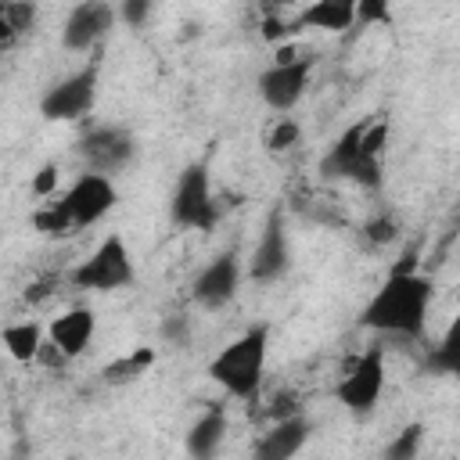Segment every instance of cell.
<instances>
[{
    "mask_svg": "<svg viewBox=\"0 0 460 460\" xmlns=\"http://www.w3.org/2000/svg\"><path fill=\"white\" fill-rule=\"evenodd\" d=\"M305 438H309V424H305L302 413L280 417V420L259 438L255 456H259V460H288V456H295V453L305 446Z\"/></svg>",
    "mask_w": 460,
    "mask_h": 460,
    "instance_id": "cell-14",
    "label": "cell"
},
{
    "mask_svg": "<svg viewBox=\"0 0 460 460\" xmlns=\"http://www.w3.org/2000/svg\"><path fill=\"white\" fill-rule=\"evenodd\" d=\"M320 172L327 180H352L359 187H381V158L363 151V122L349 126L320 158Z\"/></svg>",
    "mask_w": 460,
    "mask_h": 460,
    "instance_id": "cell-5",
    "label": "cell"
},
{
    "mask_svg": "<svg viewBox=\"0 0 460 460\" xmlns=\"http://www.w3.org/2000/svg\"><path fill=\"white\" fill-rule=\"evenodd\" d=\"M237 284H241V259L234 252H223L216 255L190 284V298L201 305V309H223L234 295H237Z\"/></svg>",
    "mask_w": 460,
    "mask_h": 460,
    "instance_id": "cell-12",
    "label": "cell"
},
{
    "mask_svg": "<svg viewBox=\"0 0 460 460\" xmlns=\"http://www.w3.org/2000/svg\"><path fill=\"white\" fill-rule=\"evenodd\" d=\"M291 25L320 29V32H345V29L359 25V4L356 0H313Z\"/></svg>",
    "mask_w": 460,
    "mask_h": 460,
    "instance_id": "cell-15",
    "label": "cell"
},
{
    "mask_svg": "<svg viewBox=\"0 0 460 460\" xmlns=\"http://www.w3.org/2000/svg\"><path fill=\"white\" fill-rule=\"evenodd\" d=\"M298 140H302V126H298L291 115H280V119L273 122V129L266 133V147H270L273 155H284V151H291Z\"/></svg>",
    "mask_w": 460,
    "mask_h": 460,
    "instance_id": "cell-22",
    "label": "cell"
},
{
    "mask_svg": "<svg viewBox=\"0 0 460 460\" xmlns=\"http://www.w3.org/2000/svg\"><path fill=\"white\" fill-rule=\"evenodd\" d=\"M93 331H97V316L90 309H83V305L54 316V323H50V338L61 345V352L68 359H75V356L86 352V345L93 341Z\"/></svg>",
    "mask_w": 460,
    "mask_h": 460,
    "instance_id": "cell-16",
    "label": "cell"
},
{
    "mask_svg": "<svg viewBox=\"0 0 460 460\" xmlns=\"http://www.w3.org/2000/svg\"><path fill=\"white\" fill-rule=\"evenodd\" d=\"M266 356H270V323H255L241 338H234L226 349L216 352V359L208 363V374L223 392L237 399H252L262 385Z\"/></svg>",
    "mask_w": 460,
    "mask_h": 460,
    "instance_id": "cell-2",
    "label": "cell"
},
{
    "mask_svg": "<svg viewBox=\"0 0 460 460\" xmlns=\"http://www.w3.org/2000/svg\"><path fill=\"white\" fill-rule=\"evenodd\" d=\"M169 212H172V223L187 226V230H212L216 226L219 205H216V194H212L208 169L201 162H190L180 172L172 201H169Z\"/></svg>",
    "mask_w": 460,
    "mask_h": 460,
    "instance_id": "cell-3",
    "label": "cell"
},
{
    "mask_svg": "<svg viewBox=\"0 0 460 460\" xmlns=\"http://www.w3.org/2000/svg\"><path fill=\"white\" fill-rule=\"evenodd\" d=\"M431 370H442V374H456L460 377V313L453 316V323L446 327L438 349L431 352Z\"/></svg>",
    "mask_w": 460,
    "mask_h": 460,
    "instance_id": "cell-21",
    "label": "cell"
},
{
    "mask_svg": "<svg viewBox=\"0 0 460 460\" xmlns=\"http://www.w3.org/2000/svg\"><path fill=\"white\" fill-rule=\"evenodd\" d=\"M72 284L83 291H119L133 284V255L119 234H108L90 259L72 270Z\"/></svg>",
    "mask_w": 460,
    "mask_h": 460,
    "instance_id": "cell-4",
    "label": "cell"
},
{
    "mask_svg": "<svg viewBox=\"0 0 460 460\" xmlns=\"http://www.w3.org/2000/svg\"><path fill=\"white\" fill-rule=\"evenodd\" d=\"M309 72H313V61L309 58H295V61H273L262 75H259V97L273 108V111H291L305 86H309Z\"/></svg>",
    "mask_w": 460,
    "mask_h": 460,
    "instance_id": "cell-9",
    "label": "cell"
},
{
    "mask_svg": "<svg viewBox=\"0 0 460 460\" xmlns=\"http://www.w3.org/2000/svg\"><path fill=\"white\" fill-rule=\"evenodd\" d=\"M0 338H4V349L18 363H32L40 356V345H43V327L32 320H22V323H7Z\"/></svg>",
    "mask_w": 460,
    "mask_h": 460,
    "instance_id": "cell-19",
    "label": "cell"
},
{
    "mask_svg": "<svg viewBox=\"0 0 460 460\" xmlns=\"http://www.w3.org/2000/svg\"><path fill=\"white\" fill-rule=\"evenodd\" d=\"M395 234H399V226H395L392 216H374L367 223V241L370 244H388V241H395Z\"/></svg>",
    "mask_w": 460,
    "mask_h": 460,
    "instance_id": "cell-26",
    "label": "cell"
},
{
    "mask_svg": "<svg viewBox=\"0 0 460 460\" xmlns=\"http://www.w3.org/2000/svg\"><path fill=\"white\" fill-rule=\"evenodd\" d=\"M133 133L122 126H93L83 140H79V155L86 162V169L93 172H119L129 165L133 158Z\"/></svg>",
    "mask_w": 460,
    "mask_h": 460,
    "instance_id": "cell-10",
    "label": "cell"
},
{
    "mask_svg": "<svg viewBox=\"0 0 460 460\" xmlns=\"http://www.w3.org/2000/svg\"><path fill=\"white\" fill-rule=\"evenodd\" d=\"M223 438H226V413H223L219 406H212V410L201 413V417L194 420V428L187 431V453L198 456V460H208V456L219 453Z\"/></svg>",
    "mask_w": 460,
    "mask_h": 460,
    "instance_id": "cell-17",
    "label": "cell"
},
{
    "mask_svg": "<svg viewBox=\"0 0 460 460\" xmlns=\"http://www.w3.org/2000/svg\"><path fill=\"white\" fill-rule=\"evenodd\" d=\"M288 266H291V244H288V230H284V212L273 208L270 219H266V226H262V234H259V241H255L248 273H252L255 280L270 284V280H277Z\"/></svg>",
    "mask_w": 460,
    "mask_h": 460,
    "instance_id": "cell-13",
    "label": "cell"
},
{
    "mask_svg": "<svg viewBox=\"0 0 460 460\" xmlns=\"http://www.w3.org/2000/svg\"><path fill=\"white\" fill-rule=\"evenodd\" d=\"M151 7H155V0H119V18L133 29H140L151 18Z\"/></svg>",
    "mask_w": 460,
    "mask_h": 460,
    "instance_id": "cell-24",
    "label": "cell"
},
{
    "mask_svg": "<svg viewBox=\"0 0 460 460\" xmlns=\"http://www.w3.org/2000/svg\"><path fill=\"white\" fill-rule=\"evenodd\" d=\"M115 201H119V194H115L111 176L86 169V172L58 198V208L65 212V219L72 223V230H79V226H93L97 219H104V216L115 208Z\"/></svg>",
    "mask_w": 460,
    "mask_h": 460,
    "instance_id": "cell-6",
    "label": "cell"
},
{
    "mask_svg": "<svg viewBox=\"0 0 460 460\" xmlns=\"http://www.w3.org/2000/svg\"><path fill=\"white\" fill-rule=\"evenodd\" d=\"M54 190H58V165L47 162V165H40L36 176H32V194H36V198H50Z\"/></svg>",
    "mask_w": 460,
    "mask_h": 460,
    "instance_id": "cell-27",
    "label": "cell"
},
{
    "mask_svg": "<svg viewBox=\"0 0 460 460\" xmlns=\"http://www.w3.org/2000/svg\"><path fill=\"white\" fill-rule=\"evenodd\" d=\"M381 392H385V352L370 345V349L345 370V377L338 381V402H341L349 413L367 417V413L381 402Z\"/></svg>",
    "mask_w": 460,
    "mask_h": 460,
    "instance_id": "cell-7",
    "label": "cell"
},
{
    "mask_svg": "<svg viewBox=\"0 0 460 460\" xmlns=\"http://www.w3.org/2000/svg\"><path fill=\"white\" fill-rule=\"evenodd\" d=\"M111 22H115V7L111 4H104V0H83V4H75L72 14L65 18V29H61L65 50H79V54L93 50L108 36Z\"/></svg>",
    "mask_w": 460,
    "mask_h": 460,
    "instance_id": "cell-11",
    "label": "cell"
},
{
    "mask_svg": "<svg viewBox=\"0 0 460 460\" xmlns=\"http://www.w3.org/2000/svg\"><path fill=\"white\" fill-rule=\"evenodd\" d=\"M291 32H295V25H291V22H280L277 14H266V18H262V36H266L270 43H277V40H288Z\"/></svg>",
    "mask_w": 460,
    "mask_h": 460,
    "instance_id": "cell-28",
    "label": "cell"
},
{
    "mask_svg": "<svg viewBox=\"0 0 460 460\" xmlns=\"http://www.w3.org/2000/svg\"><path fill=\"white\" fill-rule=\"evenodd\" d=\"M151 363H155V349H133L129 356H119L104 367V381L108 385H129V381L144 377L151 370Z\"/></svg>",
    "mask_w": 460,
    "mask_h": 460,
    "instance_id": "cell-20",
    "label": "cell"
},
{
    "mask_svg": "<svg viewBox=\"0 0 460 460\" xmlns=\"http://www.w3.org/2000/svg\"><path fill=\"white\" fill-rule=\"evenodd\" d=\"M359 4V25H385L392 18V0H356Z\"/></svg>",
    "mask_w": 460,
    "mask_h": 460,
    "instance_id": "cell-25",
    "label": "cell"
},
{
    "mask_svg": "<svg viewBox=\"0 0 460 460\" xmlns=\"http://www.w3.org/2000/svg\"><path fill=\"white\" fill-rule=\"evenodd\" d=\"M36 0H4L0 7V50H11L25 32H32L36 25Z\"/></svg>",
    "mask_w": 460,
    "mask_h": 460,
    "instance_id": "cell-18",
    "label": "cell"
},
{
    "mask_svg": "<svg viewBox=\"0 0 460 460\" xmlns=\"http://www.w3.org/2000/svg\"><path fill=\"white\" fill-rule=\"evenodd\" d=\"M165 338H176V341L183 345V341H187V323H183L180 316H176V320H169V323H165Z\"/></svg>",
    "mask_w": 460,
    "mask_h": 460,
    "instance_id": "cell-29",
    "label": "cell"
},
{
    "mask_svg": "<svg viewBox=\"0 0 460 460\" xmlns=\"http://www.w3.org/2000/svg\"><path fill=\"white\" fill-rule=\"evenodd\" d=\"M93 101H97V65H86V68L65 75L61 83H54L40 97V111L50 122H75V119L90 115Z\"/></svg>",
    "mask_w": 460,
    "mask_h": 460,
    "instance_id": "cell-8",
    "label": "cell"
},
{
    "mask_svg": "<svg viewBox=\"0 0 460 460\" xmlns=\"http://www.w3.org/2000/svg\"><path fill=\"white\" fill-rule=\"evenodd\" d=\"M431 280L417 270H392L388 280L377 288V295L363 305L359 323L377 331V334H402V338H420L428 323V305H431Z\"/></svg>",
    "mask_w": 460,
    "mask_h": 460,
    "instance_id": "cell-1",
    "label": "cell"
},
{
    "mask_svg": "<svg viewBox=\"0 0 460 460\" xmlns=\"http://www.w3.org/2000/svg\"><path fill=\"white\" fill-rule=\"evenodd\" d=\"M420 438H424V428L420 424H406L388 446H385V456L388 460H413L420 453Z\"/></svg>",
    "mask_w": 460,
    "mask_h": 460,
    "instance_id": "cell-23",
    "label": "cell"
}]
</instances>
